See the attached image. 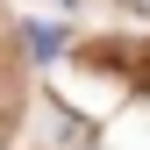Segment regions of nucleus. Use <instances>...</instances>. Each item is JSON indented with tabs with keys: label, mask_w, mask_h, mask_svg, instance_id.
<instances>
[{
	"label": "nucleus",
	"mask_w": 150,
	"mask_h": 150,
	"mask_svg": "<svg viewBox=\"0 0 150 150\" xmlns=\"http://www.w3.org/2000/svg\"><path fill=\"white\" fill-rule=\"evenodd\" d=\"M57 50H64V29H57V22H36V29H29V57H43V64H50Z\"/></svg>",
	"instance_id": "1"
},
{
	"label": "nucleus",
	"mask_w": 150,
	"mask_h": 150,
	"mask_svg": "<svg viewBox=\"0 0 150 150\" xmlns=\"http://www.w3.org/2000/svg\"><path fill=\"white\" fill-rule=\"evenodd\" d=\"M136 7H143V14H150V0H136Z\"/></svg>",
	"instance_id": "2"
}]
</instances>
